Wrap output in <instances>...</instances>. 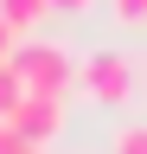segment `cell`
<instances>
[{"mask_svg":"<svg viewBox=\"0 0 147 154\" xmlns=\"http://www.w3.org/2000/svg\"><path fill=\"white\" fill-rule=\"evenodd\" d=\"M115 154H147V116H141V122H128V128L115 135Z\"/></svg>","mask_w":147,"mask_h":154,"instance_id":"cell-6","label":"cell"},{"mask_svg":"<svg viewBox=\"0 0 147 154\" xmlns=\"http://www.w3.org/2000/svg\"><path fill=\"white\" fill-rule=\"evenodd\" d=\"M45 13H51V0H0V19H7L13 32H32Z\"/></svg>","mask_w":147,"mask_h":154,"instance_id":"cell-4","label":"cell"},{"mask_svg":"<svg viewBox=\"0 0 147 154\" xmlns=\"http://www.w3.org/2000/svg\"><path fill=\"white\" fill-rule=\"evenodd\" d=\"M0 154H45V148H32V141H26L13 122H0Z\"/></svg>","mask_w":147,"mask_h":154,"instance_id":"cell-7","label":"cell"},{"mask_svg":"<svg viewBox=\"0 0 147 154\" xmlns=\"http://www.w3.org/2000/svg\"><path fill=\"white\" fill-rule=\"evenodd\" d=\"M19 103H26V77L13 71V58H7V64H0V122H13Z\"/></svg>","mask_w":147,"mask_h":154,"instance_id":"cell-5","label":"cell"},{"mask_svg":"<svg viewBox=\"0 0 147 154\" xmlns=\"http://www.w3.org/2000/svg\"><path fill=\"white\" fill-rule=\"evenodd\" d=\"M115 13L122 19H147V0H115Z\"/></svg>","mask_w":147,"mask_h":154,"instance_id":"cell-9","label":"cell"},{"mask_svg":"<svg viewBox=\"0 0 147 154\" xmlns=\"http://www.w3.org/2000/svg\"><path fill=\"white\" fill-rule=\"evenodd\" d=\"M51 7H90V0H51Z\"/></svg>","mask_w":147,"mask_h":154,"instance_id":"cell-10","label":"cell"},{"mask_svg":"<svg viewBox=\"0 0 147 154\" xmlns=\"http://www.w3.org/2000/svg\"><path fill=\"white\" fill-rule=\"evenodd\" d=\"M13 45H19V32H13L7 19H0V64H7V58H13Z\"/></svg>","mask_w":147,"mask_h":154,"instance_id":"cell-8","label":"cell"},{"mask_svg":"<svg viewBox=\"0 0 147 154\" xmlns=\"http://www.w3.org/2000/svg\"><path fill=\"white\" fill-rule=\"evenodd\" d=\"M77 90L96 96V103H128V96H134V64H128V51H90L83 71H77Z\"/></svg>","mask_w":147,"mask_h":154,"instance_id":"cell-2","label":"cell"},{"mask_svg":"<svg viewBox=\"0 0 147 154\" xmlns=\"http://www.w3.org/2000/svg\"><path fill=\"white\" fill-rule=\"evenodd\" d=\"M13 71L26 77V96H70L83 64L58 38H19V45H13Z\"/></svg>","mask_w":147,"mask_h":154,"instance_id":"cell-1","label":"cell"},{"mask_svg":"<svg viewBox=\"0 0 147 154\" xmlns=\"http://www.w3.org/2000/svg\"><path fill=\"white\" fill-rule=\"evenodd\" d=\"M13 128H19L32 148H51L58 128H64V96H26V103L13 109Z\"/></svg>","mask_w":147,"mask_h":154,"instance_id":"cell-3","label":"cell"}]
</instances>
